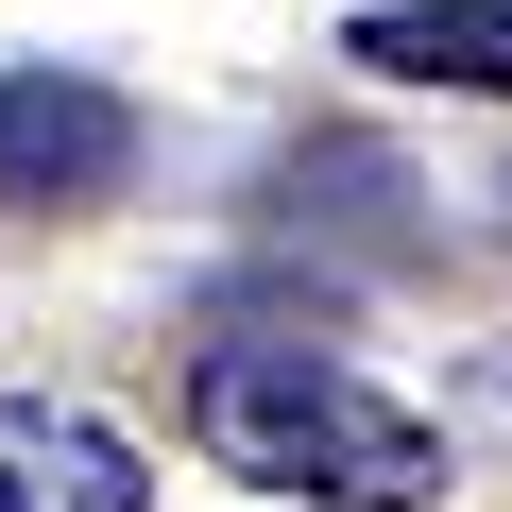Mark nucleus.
<instances>
[{"mask_svg": "<svg viewBox=\"0 0 512 512\" xmlns=\"http://www.w3.org/2000/svg\"><path fill=\"white\" fill-rule=\"evenodd\" d=\"M137 171V103L86 86V69H18L0 86V188L18 205H103Z\"/></svg>", "mask_w": 512, "mask_h": 512, "instance_id": "f03ea898", "label": "nucleus"}, {"mask_svg": "<svg viewBox=\"0 0 512 512\" xmlns=\"http://www.w3.org/2000/svg\"><path fill=\"white\" fill-rule=\"evenodd\" d=\"M188 427H205L222 478H274V495H342V512H427L444 495V444L308 342H205Z\"/></svg>", "mask_w": 512, "mask_h": 512, "instance_id": "f257e3e1", "label": "nucleus"}, {"mask_svg": "<svg viewBox=\"0 0 512 512\" xmlns=\"http://www.w3.org/2000/svg\"><path fill=\"white\" fill-rule=\"evenodd\" d=\"M461 410H478V427H512V342H495V359L461 376Z\"/></svg>", "mask_w": 512, "mask_h": 512, "instance_id": "39448f33", "label": "nucleus"}, {"mask_svg": "<svg viewBox=\"0 0 512 512\" xmlns=\"http://www.w3.org/2000/svg\"><path fill=\"white\" fill-rule=\"evenodd\" d=\"M342 69H393V86H461V103H512V0H410V18H359Z\"/></svg>", "mask_w": 512, "mask_h": 512, "instance_id": "20e7f679", "label": "nucleus"}, {"mask_svg": "<svg viewBox=\"0 0 512 512\" xmlns=\"http://www.w3.org/2000/svg\"><path fill=\"white\" fill-rule=\"evenodd\" d=\"M0 512H154L137 444L69 393H0Z\"/></svg>", "mask_w": 512, "mask_h": 512, "instance_id": "7ed1b4c3", "label": "nucleus"}]
</instances>
